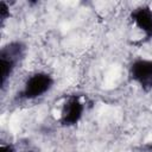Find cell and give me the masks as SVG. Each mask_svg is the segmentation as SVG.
Masks as SVG:
<instances>
[{"label":"cell","mask_w":152,"mask_h":152,"mask_svg":"<svg viewBox=\"0 0 152 152\" xmlns=\"http://www.w3.org/2000/svg\"><path fill=\"white\" fill-rule=\"evenodd\" d=\"M0 152H14V150H13V147L10 146V145H1Z\"/></svg>","instance_id":"6"},{"label":"cell","mask_w":152,"mask_h":152,"mask_svg":"<svg viewBox=\"0 0 152 152\" xmlns=\"http://www.w3.org/2000/svg\"><path fill=\"white\" fill-rule=\"evenodd\" d=\"M53 84L52 77L46 72H36L31 75L24 84L23 96L25 99L32 100L44 95Z\"/></svg>","instance_id":"1"},{"label":"cell","mask_w":152,"mask_h":152,"mask_svg":"<svg viewBox=\"0 0 152 152\" xmlns=\"http://www.w3.org/2000/svg\"><path fill=\"white\" fill-rule=\"evenodd\" d=\"M132 20L135 26L146 34V37L152 36V11L146 7L135 8L132 12Z\"/></svg>","instance_id":"4"},{"label":"cell","mask_w":152,"mask_h":152,"mask_svg":"<svg viewBox=\"0 0 152 152\" xmlns=\"http://www.w3.org/2000/svg\"><path fill=\"white\" fill-rule=\"evenodd\" d=\"M8 15H10L8 6H7L4 1H1V2H0V18H1V20H5Z\"/></svg>","instance_id":"5"},{"label":"cell","mask_w":152,"mask_h":152,"mask_svg":"<svg viewBox=\"0 0 152 152\" xmlns=\"http://www.w3.org/2000/svg\"><path fill=\"white\" fill-rule=\"evenodd\" d=\"M131 77L141 86V88L148 90L152 89V61L138 59L131 65Z\"/></svg>","instance_id":"2"},{"label":"cell","mask_w":152,"mask_h":152,"mask_svg":"<svg viewBox=\"0 0 152 152\" xmlns=\"http://www.w3.org/2000/svg\"><path fill=\"white\" fill-rule=\"evenodd\" d=\"M83 109L84 107L77 96L69 97L62 108V122L66 126L77 124L82 118Z\"/></svg>","instance_id":"3"}]
</instances>
